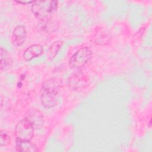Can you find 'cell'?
I'll list each match as a JSON object with an SVG mask.
<instances>
[{
  "label": "cell",
  "mask_w": 152,
  "mask_h": 152,
  "mask_svg": "<svg viewBox=\"0 0 152 152\" xmlns=\"http://www.w3.org/2000/svg\"><path fill=\"white\" fill-rule=\"evenodd\" d=\"M59 86V81L55 78L49 79L43 83L40 100L45 107L50 109L56 104Z\"/></svg>",
  "instance_id": "cell-1"
},
{
  "label": "cell",
  "mask_w": 152,
  "mask_h": 152,
  "mask_svg": "<svg viewBox=\"0 0 152 152\" xmlns=\"http://www.w3.org/2000/svg\"><path fill=\"white\" fill-rule=\"evenodd\" d=\"M31 11L36 17L41 21L49 19L55 12L52 8L51 1H33L31 5Z\"/></svg>",
  "instance_id": "cell-2"
},
{
  "label": "cell",
  "mask_w": 152,
  "mask_h": 152,
  "mask_svg": "<svg viewBox=\"0 0 152 152\" xmlns=\"http://www.w3.org/2000/svg\"><path fill=\"white\" fill-rule=\"evenodd\" d=\"M15 133L17 139L30 140L34 135L33 124L28 119H24L17 124Z\"/></svg>",
  "instance_id": "cell-3"
},
{
  "label": "cell",
  "mask_w": 152,
  "mask_h": 152,
  "mask_svg": "<svg viewBox=\"0 0 152 152\" xmlns=\"http://www.w3.org/2000/svg\"><path fill=\"white\" fill-rule=\"evenodd\" d=\"M92 51L88 47H84L78 50L70 58L69 65L75 68L84 66L91 58Z\"/></svg>",
  "instance_id": "cell-4"
},
{
  "label": "cell",
  "mask_w": 152,
  "mask_h": 152,
  "mask_svg": "<svg viewBox=\"0 0 152 152\" xmlns=\"http://www.w3.org/2000/svg\"><path fill=\"white\" fill-rule=\"evenodd\" d=\"M88 84V75L83 71H78L72 74L68 79L69 87L74 90H81Z\"/></svg>",
  "instance_id": "cell-5"
},
{
  "label": "cell",
  "mask_w": 152,
  "mask_h": 152,
  "mask_svg": "<svg viewBox=\"0 0 152 152\" xmlns=\"http://www.w3.org/2000/svg\"><path fill=\"white\" fill-rule=\"evenodd\" d=\"M26 30L24 26L20 25L17 26L12 35V42L15 46H21L24 42L26 38Z\"/></svg>",
  "instance_id": "cell-6"
},
{
  "label": "cell",
  "mask_w": 152,
  "mask_h": 152,
  "mask_svg": "<svg viewBox=\"0 0 152 152\" xmlns=\"http://www.w3.org/2000/svg\"><path fill=\"white\" fill-rule=\"evenodd\" d=\"M43 52V49L41 45H33L25 50L23 53V58L26 61H30L32 59L40 56Z\"/></svg>",
  "instance_id": "cell-7"
},
{
  "label": "cell",
  "mask_w": 152,
  "mask_h": 152,
  "mask_svg": "<svg viewBox=\"0 0 152 152\" xmlns=\"http://www.w3.org/2000/svg\"><path fill=\"white\" fill-rule=\"evenodd\" d=\"M110 40L109 33L103 28H99L95 31L93 41L94 43L103 45L107 43Z\"/></svg>",
  "instance_id": "cell-8"
},
{
  "label": "cell",
  "mask_w": 152,
  "mask_h": 152,
  "mask_svg": "<svg viewBox=\"0 0 152 152\" xmlns=\"http://www.w3.org/2000/svg\"><path fill=\"white\" fill-rule=\"evenodd\" d=\"M17 149L19 151L33 152L37 151L36 147L30 140H21L17 139L16 140Z\"/></svg>",
  "instance_id": "cell-9"
},
{
  "label": "cell",
  "mask_w": 152,
  "mask_h": 152,
  "mask_svg": "<svg viewBox=\"0 0 152 152\" xmlns=\"http://www.w3.org/2000/svg\"><path fill=\"white\" fill-rule=\"evenodd\" d=\"M1 69L5 70L10 68L12 63L11 55L7 50L3 48H1Z\"/></svg>",
  "instance_id": "cell-10"
},
{
  "label": "cell",
  "mask_w": 152,
  "mask_h": 152,
  "mask_svg": "<svg viewBox=\"0 0 152 152\" xmlns=\"http://www.w3.org/2000/svg\"><path fill=\"white\" fill-rule=\"evenodd\" d=\"M62 45H63V42L62 40H58L55 42L53 44L50 45L48 50V53L49 59L51 60L56 56V55L58 53Z\"/></svg>",
  "instance_id": "cell-11"
},
{
  "label": "cell",
  "mask_w": 152,
  "mask_h": 152,
  "mask_svg": "<svg viewBox=\"0 0 152 152\" xmlns=\"http://www.w3.org/2000/svg\"><path fill=\"white\" fill-rule=\"evenodd\" d=\"M10 143V137L3 130L1 131L0 134V145L1 147L7 145Z\"/></svg>",
  "instance_id": "cell-12"
},
{
  "label": "cell",
  "mask_w": 152,
  "mask_h": 152,
  "mask_svg": "<svg viewBox=\"0 0 152 152\" xmlns=\"http://www.w3.org/2000/svg\"><path fill=\"white\" fill-rule=\"evenodd\" d=\"M18 3L20 4H30V3H33V1H16Z\"/></svg>",
  "instance_id": "cell-13"
}]
</instances>
